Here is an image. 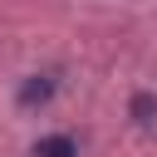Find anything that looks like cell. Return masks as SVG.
Segmentation results:
<instances>
[{"instance_id": "obj_1", "label": "cell", "mask_w": 157, "mask_h": 157, "mask_svg": "<svg viewBox=\"0 0 157 157\" xmlns=\"http://www.w3.org/2000/svg\"><path fill=\"white\" fill-rule=\"evenodd\" d=\"M34 157H78V142L69 132H54V137H39L34 142Z\"/></svg>"}, {"instance_id": "obj_3", "label": "cell", "mask_w": 157, "mask_h": 157, "mask_svg": "<svg viewBox=\"0 0 157 157\" xmlns=\"http://www.w3.org/2000/svg\"><path fill=\"white\" fill-rule=\"evenodd\" d=\"M132 108H137V118H142V123H152V98H137Z\"/></svg>"}, {"instance_id": "obj_2", "label": "cell", "mask_w": 157, "mask_h": 157, "mask_svg": "<svg viewBox=\"0 0 157 157\" xmlns=\"http://www.w3.org/2000/svg\"><path fill=\"white\" fill-rule=\"evenodd\" d=\"M49 88H54L49 78H44V83H25V93H20V103H34V98H49Z\"/></svg>"}]
</instances>
